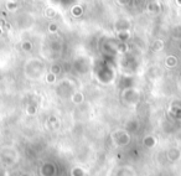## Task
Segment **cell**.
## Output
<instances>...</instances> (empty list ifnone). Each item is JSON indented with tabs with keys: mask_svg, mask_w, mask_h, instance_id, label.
Here are the masks:
<instances>
[{
	"mask_svg": "<svg viewBox=\"0 0 181 176\" xmlns=\"http://www.w3.org/2000/svg\"><path fill=\"white\" fill-rule=\"evenodd\" d=\"M56 29H57V26H56V25H50V26H49V30H50V31H56Z\"/></svg>",
	"mask_w": 181,
	"mask_h": 176,
	"instance_id": "5",
	"label": "cell"
},
{
	"mask_svg": "<svg viewBox=\"0 0 181 176\" xmlns=\"http://www.w3.org/2000/svg\"><path fill=\"white\" fill-rule=\"evenodd\" d=\"M55 73H52V72H51V73H49V76H47V82H55Z\"/></svg>",
	"mask_w": 181,
	"mask_h": 176,
	"instance_id": "3",
	"label": "cell"
},
{
	"mask_svg": "<svg viewBox=\"0 0 181 176\" xmlns=\"http://www.w3.org/2000/svg\"><path fill=\"white\" fill-rule=\"evenodd\" d=\"M6 6H8V9H9V10H15L16 7H18V4H16V3H11V1H9V3L6 4Z\"/></svg>",
	"mask_w": 181,
	"mask_h": 176,
	"instance_id": "2",
	"label": "cell"
},
{
	"mask_svg": "<svg viewBox=\"0 0 181 176\" xmlns=\"http://www.w3.org/2000/svg\"><path fill=\"white\" fill-rule=\"evenodd\" d=\"M47 16H51V18H53L55 16V10L53 9H49L47 10V14H46Z\"/></svg>",
	"mask_w": 181,
	"mask_h": 176,
	"instance_id": "4",
	"label": "cell"
},
{
	"mask_svg": "<svg viewBox=\"0 0 181 176\" xmlns=\"http://www.w3.org/2000/svg\"><path fill=\"white\" fill-rule=\"evenodd\" d=\"M72 101L75 102V103H79V102H82V101H83V96H82L81 93H77L76 96L72 98Z\"/></svg>",
	"mask_w": 181,
	"mask_h": 176,
	"instance_id": "1",
	"label": "cell"
}]
</instances>
